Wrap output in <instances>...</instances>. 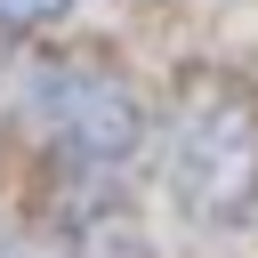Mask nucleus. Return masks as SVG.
Here are the masks:
<instances>
[{
	"mask_svg": "<svg viewBox=\"0 0 258 258\" xmlns=\"http://www.w3.org/2000/svg\"><path fill=\"white\" fill-rule=\"evenodd\" d=\"M0 258H16V250H8V234H0Z\"/></svg>",
	"mask_w": 258,
	"mask_h": 258,
	"instance_id": "obj_4",
	"label": "nucleus"
},
{
	"mask_svg": "<svg viewBox=\"0 0 258 258\" xmlns=\"http://www.w3.org/2000/svg\"><path fill=\"white\" fill-rule=\"evenodd\" d=\"M161 161L194 218H234L258 194V97L226 73L185 81L161 129Z\"/></svg>",
	"mask_w": 258,
	"mask_h": 258,
	"instance_id": "obj_1",
	"label": "nucleus"
},
{
	"mask_svg": "<svg viewBox=\"0 0 258 258\" xmlns=\"http://www.w3.org/2000/svg\"><path fill=\"white\" fill-rule=\"evenodd\" d=\"M64 8H73V0H0V24L24 32V24H48V16H64Z\"/></svg>",
	"mask_w": 258,
	"mask_h": 258,
	"instance_id": "obj_3",
	"label": "nucleus"
},
{
	"mask_svg": "<svg viewBox=\"0 0 258 258\" xmlns=\"http://www.w3.org/2000/svg\"><path fill=\"white\" fill-rule=\"evenodd\" d=\"M16 105H24L32 137H40L56 161H73L81 177H113V169L129 161V145H137V105H129V89H121L113 73H97L89 56H48V64H32V73L16 81Z\"/></svg>",
	"mask_w": 258,
	"mask_h": 258,
	"instance_id": "obj_2",
	"label": "nucleus"
}]
</instances>
